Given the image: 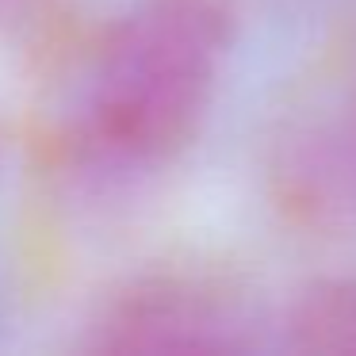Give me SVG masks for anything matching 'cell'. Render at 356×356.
Segmentation results:
<instances>
[{"label": "cell", "instance_id": "6da1fadb", "mask_svg": "<svg viewBox=\"0 0 356 356\" xmlns=\"http://www.w3.org/2000/svg\"><path fill=\"white\" fill-rule=\"evenodd\" d=\"M230 39V0H134L96 47L73 108L77 172L123 184L172 161L215 100Z\"/></svg>", "mask_w": 356, "mask_h": 356}, {"label": "cell", "instance_id": "7a4b0ae2", "mask_svg": "<svg viewBox=\"0 0 356 356\" xmlns=\"http://www.w3.org/2000/svg\"><path fill=\"white\" fill-rule=\"evenodd\" d=\"M96 353H234L245 318L234 295L203 276L157 272L111 291L85 330Z\"/></svg>", "mask_w": 356, "mask_h": 356}, {"label": "cell", "instance_id": "3957f363", "mask_svg": "<svg viewBox=\"0 0 356 356\" xmlns=\"http://www.w3.org/2000/svg\"><path fill=\"white\" fill-rule=\"evenodd\" d=\"M287 345L299 353H356V280L310 287L287 318Z\"/></svg>", "mask_w": 356, "mask_h": 356}, {"label": "cell", "instance_id": "277c9868", "mask_svg": "<svg viewBox=\"0 0 356 356\" xmlns=\"http://www.w3.org/2000/svg\"><path fill=\"white\" fill-rule=\"evenodd\" d=\"M39 4V0H0V39L8 31H16L19 19L31 16V8Z\"/></svg>", "mask_w": 356, "mask_h": 356}]
</instances>
